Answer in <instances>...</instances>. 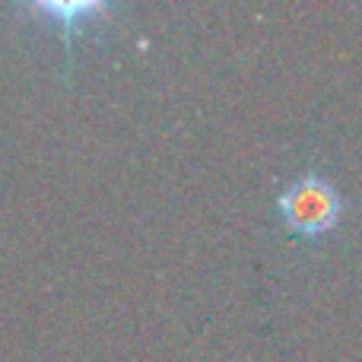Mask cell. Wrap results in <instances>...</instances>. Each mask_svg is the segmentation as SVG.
<instances>
[{
    "label": "cell",
    "instance_id": "1",
    "mask_svg": "<svg viewBox=\"0 0 362 362\" xmlns=\"http://www.w3.org/2000/svg\"><path fill=\"white\" fill-rule=\"evenodd\" d=\"M276 210L293 235L321 238L340 219V194L334 191V185H327V178L299 175L283 185Z\"/></svg>",
    "mask_w": 362,
    "mask_h": 362
},
{
    "label": "cell",
    "instance_id": "2",
    "mask_svg": "<svg viewBox=\"0 0 362 362\" xmlns=\"http://www.w3.org/2000/svg\"><path fill=\"white\" fill-rule=\"evenodd\" d=\"M25 13H42V16L54 19L64 38V54L70 57L74 38L86 32L93 19L102 23L112 13V4H105V0H99V4L95 0H35V4H25Z\"/></svg>",
    "mask_w": 362,
    "mask_h": 362
}]
</instances>
